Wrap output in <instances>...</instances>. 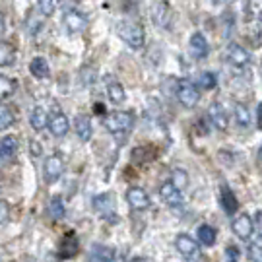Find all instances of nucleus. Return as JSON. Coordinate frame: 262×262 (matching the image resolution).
Listing matches in <instances>:
<instances>
[{"instance_id": "f257e3e1", "label": "nucleus", "mask_w": 262, "mask_h": 262, "mask_svg": "<svg viewBox=\"0 0 262 262\" xmlns=\"http://www.w3.org/2000/svg\"><path fill=\"white\" fill-rule=\"evenodd\" d=\"M103 124L107 132L113 136H124L132 130L134 126V115L128 111H115L109 113L103 119Z\"/></svg>"}, {"instance_id": "f03ea898", "label": "nucleus", "mask_w": 262, "mask_h": 262, "mask_svg": "<svg viewBox=\"0 0 262 262\" xmlns=\"http://www.w3.org/2000/svg\"><path fill=\"white\" fill-rule=\"evenodd\" d=\"M117 35L130 49H142L144 47V41H146V33H144L140 24L128 21V19H124V21H121L117 26Z\"/></svg>"}, {"instance_id": "7ed1b4c3", "label": "nucleus", "mask_w": 262, "mask_h": 262, "mask_svg": "<svg viewBox=\"0 0 262 262\" xmlns=\"http://www.w3.org/2000/svg\"><path fill=\"white\" fill-rule=\"evenodd\" d=\"M64 173V159L60 154H51L45 161H43V179L49 185L56 183Z\"/></svg>"}, {"instance_id": "20e7f679", "label": "nucleus", "mask_w": 262, "mask_h": 262, "mask_svg": "<svg viewBox=\"0 0 262 262\" xmlns=\"http://www.w3.org/2000/svg\"><path fill=\"white\" fill-rule=\"evenodd\" d=\"M175 95H177L179 103L183 105V107H187V109H194L198 103V99H200L196 85L192 84V82H188V80H181V82H179L177 90H175Z\"/></svg>"}, {"instance_id": "39448f33", "label": "nucleus", "mask_w": 262, "mask_h": 262, "mask_svg": "<svg viewBox=\"0 0 262 262\" xmlns=\"http://www.w3.org/2000/svg\"><path fill=\"white\" fill-rule=\"evenodd\" d=\"M94 208L95 212L105 217L109 224H117L119 222V215H117V208H115V198L113 194H99L94 198Z\"/></svg>"}, {"instance_id": "423d86ee", "label": "nucleus", "mask_w": 262, "mask_h": 262, "mask_svg": "<svg viewBox=\"0 0 262 262\" xmlns=\"http://www.w3.org/2000/svg\"><path fill=\"white\" fill-rule=\"evenodd\" d=\"M175 249H177V253L183 256V258H187V260H194L200 256V249H198V243L196 239H192L190 235L187 233H181L175 239Z\"/></svg>"}, {"instance_id": "0eeeda50", "label": "nucleus", "mask_w": 262, "mask_h": 262, "mask_svg": "<svg viewBox=\"0 0 262 262\" xmlns=\"http://www.w3.org/2000/svg\"><path fill=\"white\" fill-rule=\"evenodd\" d=\"M225 56H227L229 64L235 66V68H245L251 62V53L245 47H241L239 43H229L225 49Z\"/></svg>"}, {"instance_id": "6e6552de", "label": "nucleus", "mask_w": 262, "mask_h": 262, "mask_svg": "<svg viewBox=\"0 0 262 262\" xmlns=\"http://www.w3.org/2000/svg\"><path fill=\"white\" fill-rule=\"evenodd\" d=\"M159 196L161 200L171 208H181L185 204V198H183V192H181V188H177L171 181L167 183H163L161 188H159Z\"/></svg>"}, {"instance_id": "1a4fd4ad", "label": "nucleus", "mask_w": 262, "mask_h": 262, "mask_svg": "<svg viewBox=\"0 0 262 262\" xmlns=\"http://www.w3.org/2000/svg\"><path fill=\"white\" fill-rule=\"evenodd\" d=\"M126 202H128V206H130L132 210H138V212L148 210L151 204L148 192L140 187H130L126 190Z\"/></svg>"}, {"instance_id": "9d476101", "label": "nucleus", "mask_w": 262, "mask_h": 262, "mask_svg": "<svg viewBox=\"0 0 262 262\" xmlns=\"http://www.w3.org/2000/svg\"><path fill=\"white\" fill-rule=\"evenodd\" d=\"M62 21H64V28L68 29V33H80L84 31L85 26H88V18H85L82 12L78 10H66L64 16H62Z\"/></svg>"}, {"instance_id": "9b49d317", "label": "nucleus", "mask_w": 262, "mask_h": 262, "mask_svg": "<svg viewBox=\"0 0 262 262\" xmlns=\"http://www.w3.org/2000/svg\"><path fill=\"white\" fill-rule=\"evenodd\" d=\"M49 130H51V134H53L55 138H62V136H66V134H68V130H70L68 117H66L60 109H58V111H55L51 117H49Z\"/></svg>"}, {"instance_id": "f8f14e48", "label": "nucleus", "mask_w": 262, "mask_h": 262, "mask_svg": "<svg viewBox=\"0 0 262 262\" xmlns=\"http://www.w3.org/2000/svg\"><path fill=\"white\" fill-rule=\"evenodd\" d=\"M151 19L158 28L167 29L171 26V6L167 0H159L158 4H154L151 8Z\"/></svg>"}, {"instance_id": "ddd939ff", "label": "nucleus", "mask_w": 262, "mask_h": 262, "mask_svg": "<svg viewBox=\"0 0 262 262\" xmlns=\"http://www.w3.org/2000/svg\"><path fill=\"white\" fill-rule=\"evenodd\" d=\"M231 229H233V233L239 237V239H251V235L254 231V220H251L247 214H241L239 217H235V222L231 224Z\"/></svg>"}, {"instance_id": "4468645a", "label": "nucleus", "mask_w": 262, "mask_h": 262, "mask_svg": "<svg viewBox=\"0 0 262 262\" xmlns=\"http://www.w3.org/2000/svg\"><path fill=\"white\" fill-rule=\"evenodd\" d=\"M188 49H190V55L194 56V58H206L208 53H210V45H208L206 37L202 35V33H192L190 35V41H188Z\"/></svg>"}, {"instance_id": "2eb2a0df", "label": "nucleus", "mask_w": 262, "mask_h": 262, "mask_svg": "<svg viewBox=\"0 0 262 262\" xmlns=\"http://www.w3.org/2000/svg\"><path fill=\"white\" fill-rule=\"evenodd\" d=\"M208 119H210V122H212V126H214V128H217V130H222V132L227 130L229 119H227L225 109L220 103L210 105V109H208Z\"/></svg>"}, {"instance_id": "dca6fc26", "label": "nucleus", "mask_w": 262, "mask_h": 262, "mask_svg": "<svg viewBox=\"0 0 262 262\" xmlns=\"http://www.w3.org/2000/svg\"><path fill=\"white\" fill-rule=\"evenodd\" d=\"M220 204H222V208H224V212L227 215H233L239 210V200L235 198L233 190L227 185H222V188H220Z\"/></svg>"}, {"instance_id": "f3484780", "label": "nucleus", "mask_w": 262, "mask_h": 262, "mask_svg": "<svg viewBox=\"0 0 262 262\" xmlns=\"http://www.w3.org/2000/svg\"><path fill=\"white\" fill-rule=\"evenodd\" d=\"M105 88H107V95H109V99H111L115 105H119L124 101V88L122 84L115 78V76H107L105 78Z\"/></svg>"}, {"instance_id": "a211bd4d", "label": "nucleus", "mask_w": 262, "mask_h": 262, "mask_svg": "<svg viewBox=\"0 0 262 262\" xmlns=\"http://www.w3.org/2000/svg\"><path fill=\"white\" fill-rule=\"evenodd\" d=\"M74 132H76V136H78L82 142L92 140V136H94V128H92V121H90V117H85V115H78V117L74 119Z\"/></svg>"}, {"instance_id": "6ab92c4d", "label": "nucleus", "mask_w": 262, "mask_h": 262, "mask_svg": "<svg viewBox=\"0 0 262 262\" xmlns=\"http://www.w3.org/2000/svg\"><path fill=\"white\" fill-rule=\"evenodd\" d=\"M29 124L35 132H43L45 128H49V113L45 107H33V111L29 115Z\"/></svg>"}, {"instance_id": "aec40b11", "label": "nucleus", "mask_w": 262, "mask_h": 262, "mask_svg": "<svg viewBox=\"0 0 262 262\" xmlns=\"http://www.w3.org/2000/svg\"><path fill=\"white\" fill-rule=\"evenodd\" d=\"M76 253H78V239H76L74 231H68L60 241L58 256L60 258H72V256H76Z\"/></svg>"}, {"instance_id": "412c9836", "label": "nucleus", "mask_w": 262, "mask_h": 262, "mask_svg": "<svg viewBox=\"0 0 262 262\" xmlns=\"http://www.w3.org/2000/svg\"><path fill=\"white\" fill-rule=\"evenodd\" d=\"M117 258L115 254V249L107 247V245L101 243H94L90 247V260H97V262H111Z\"/></svg>"}, {"instance_id": "4be33fe9", "label": "nucleus", "mask_w": 262, "mask_h": 262, "mask_svg": "<svg viewBox=\"0 0 262 262\" xmlns=\"http://www.w3.org/2000/svg\"><path fill=\"white\" fill-rule=\"evenodd\" d=\"M45 18L47 16H43L37 8H33L31 12L28 14V18H26V29H28L29 35H37L41 28L45 26Z\"/></svg>"}, {"instance_id": "5701e85b", "label": "nucleus", "mask_w": 262, "mask_h": 262, "mask_svg": "<svg viewBox=\"0 0 262 262\" xmlns=\"http://www.w3.org/2000/svg\"><path fill=\"white\" fill-rule=\"evenodd\" d=\"M18 154V138L16 136H4L0 140V159L8 161Z\"/></svg>"}, {"instance_id": "b1692460", "label": "nucleus", "mask_w": 262, "mask_h": 262, "mask_svg": "<svg viewBox=\"0 0 262 262\" xmlns=\"http://www.w3.org/2000/svg\"><path fill=\"white\" fill-rule=\"evenodd\" d=\"M29 72L35 76L37 80H43V78H49L51 68H49V62L43 56H35V58H31V62H29Z\"/></svg>"}, {"instance_id": "393cba45", "label": "nucleus", "mask_w": 262, "mask_h": 262, "mask_svg": "<svg viewBox=\"0 0 262 262\" xmlns=\"http://www.w3.org/2000/svg\"><path fill=\"white\" fill-rule=\"evenodd\" d=\"M16 88H18V82H16L14 78H8V76L0 74V103L6 101L8 97H12L14 92H16Z\"/></svg>"}, {"instance_id": "a878e982", "label": "nucleus", "mask_w": 262, "mask_h": 262, "mask_svg": "<svg viewBox=\"0 0 262 262\" xmlns=\"http://www.w3.org/2000/svg\"><path fill=\"white\" fill-rule=\"evenodd\" d=\"M47 212H49V215L55 220V222L62 220V217L66 215L64 200H62L60 196H53V198H51V202H49V206H47Z\"/></svg>"}, {"instance_id": "bb28decb", "label": "nucleus", "mask_w": 262, "mask_h": 262, "mask_svg": "<svg viewBox=\"0 0 262 262\" xmlns=\"http://www.w3.org/2000/svg\"><path fill=\"white\" fill-rule=\"evenodd\" d=\"M196 235H198V241L204 245V247H212V245L215 243V229L212 225L202 224L198 227Z\"/></svg>"}, {"instance_id": "cd10ccee", "label": "nucleus", "mask_w": 262, "mask_h": 262, "mask_svg": "<svg viewBox=\"0 0 262 262\" xmlns=\"http://www.w3.org/2000/svg\"><path fill=\"white\" fill-rule=\"evenodd\" d=\"M14 121H16L14 111H12L10 107H6V105L0 103V132L6 130V128H10V126L14 124Z\"/></svg>"}, {"instance_id": "c85d7f7f", "label": "nucleus", "mask_w": 262, "mask_h": 262, "mask_svg": "<svg viewBox=\"0 0 262 262\" xmlns=\"http://www.w3.org/2000/svg\"><path fill=\"white\" fill-rule=\"evenodd\" d=\"M235 122L241 126V128H247L251 124V113L247 111V107L241 103L235 105Z\"/></svg>"}, {"instance_id": "c756f323", "label": "nucleus", "mask_w": 262, "mask_h": 262, "mask_svg": "<svg viewBox=\"0 0 262 262\" xmlns=\"http://www.w3.org/2000/svg\"><path fill=\"white\" fill-rule=\"evenodd\" d=\"M171 183H173L177 188H181V190H185L187 185H188L187 171H185V169H181V167L173 169V171H171Z\"/></svg>"}, {"instance_id": "7c9ffc66", "label": "nucleus", "mask_w": 262, "mask_h": 262, "mask_svg": "<svg viewBox=\"0 0 262 262\" xmlns=\"http://www.w3.org/2000/svg\"><path fill=\"white\" fill-rule=\"evenodd\" d=\"M12 60H14V47L6 41H0V66H8Z\"/></svg>"}, {"instance_id": "2f4dec72", "label": "nucleus", "mask_w": 262, "mask_h": 262, "mask_svg": "<svg viewBox=\"0 0 262 262\" xmlns=\"http://www.w3.org/2000/svg\"><path fill=\"white\" fill-rule=\"evenodd\" d=\"M35 8L43 14V16H53V12L56 8V2L55 0H35Z\"/></svg>"}, {"instance_id": "473e14b6", "label": "nucleus", "mask_w": 262, "mask_h": 262, "mask_svg": "<svg viewBox=\"0 0 262 262\" xmlns=\"http://www.w3.org/2000/svg\"><path fill=\"white\" fill-rule=\"evenodd\" d=\"M95 78H97V74H95L94 68H90V66H84V68L80 70V80H82V84H84V85H94L95 84Z\"/></svg>"}, {"instance_id": "72a5a7b5", "label": "nucleus", "mask_w": 262, "mask_h": 262, "mask_svg": "<svg viewBox=\"0 0 262 262\" xmlns=\"http://www.w3.org/2000/svg\"><path fill=\"white\" fill-rule=\"evenodd\" d=\"M247 258L253 262H262V247L256 243H251L247 249Z\"/></svg>"}, {"instance_id": "f704fd0d", "label": "nucleus", "mask_w": 262, "mask_h": 262, "mask_svg": "<svg viewBox=\"0 0 262 262\" xmlns=\"http://www.w3.org/2000/svg\"><path fill=\"white\" fill-rule=\"evenodd\" d=\"M215 76L212 72H204V74L200 76V85L204 88V90H214L215 88Z\"/></svg>"}, {"instance_id": "c9c22d12", "label": "nucleus", "mask_w": 262, "mask_h": 262, "mask_svg": "<svg viewBox=\"0 0 262 262\" xmlns=\"http://www.w3.org/2000/svg\"><path fill=\"white\" fill-rule=\"evenodd\" d=\"M10 214H12V212H10V204L6 200H0V225L8 222Z\"/></svg>"}, {"instance_id": "e433bc0d", "label": "nucleus", "mask_w": 262, "mask_h": 262, "mask_svg": "<svg viewBox=\"0 0 262 262\" xmlns=\"http://www.w3.org/2000/svg\"><path fill=\"white\" fill-rule=\"evenodd\" d=\"M56 2V6L60 10H74V8H78V4L82 2V0H55Z\"/></svg>"}, {"instance_id": "4c0bfd02", "label": "nucleus", "mask_w": 262, "mask_h": 262, "mask_svg": "<svg viewBox=\"0 0 262 262\" xmlns=\"http://www.w3.org/2000/svg\"><path fill=\"white\" fill-rule=\"evenodd\" d=\"M239 256H241V254H239V249H237V247H227V249H225V258H227V260L235 262V260H239Z\"/></svg>"}, {"instance_id": "58836bf2", "label": "nucleus", "mask_w": 262, "mask_h": 262, "mask_svg": "<svg viewBox=\"0 0 262 262\" xmlns=\"http://www.w3.org/2000/svg\"><path fill=\"white\" fill-rule=\"evenodd\" d=\"M254 231L262 237V212H256V214H254Z\"/></svg>"}, {"instance_id": "ea45409f", "label": "nucleus", "mask_w": 262, "mask_h": 262, "mask_svg": "<svg viewBox=\"0 0 262 262\" xmlns=\"http://www.w3.org/2000/svg\"><path fill=\"white\" fill-rule=\"evenodd\" d=\"M4 28H6V19H4V14L0 12V35L4 33Z\"/></svg>"}, {"instance_id": "a19ab883", "label": "nucleus", "mask_w": 262, "mask_h": 262, "mask_svg": "<svg viewBox=\"0 0 262 262\" xmlns=\"http://www.w3.org/2000/svg\"><path fill=\"white\" fill-rule=\"evenodd\" d=\"M262 126V103L258 105V128Z\"/></svg>"}, {"instance_id": "79ce46f5", "label": "nucleus", "mask_w": 262, "mask_h": 262, "mask_svg": "<svg viewBox=\"0 0 262 262\" xmlns=\"http://www.w3.org/2000/svg\"><path fill=\"white\" fill-rule=\"evenodd\" d=\"M214 4H224V2H231V0H212Z\"/></svg>"}, {"instance_id": "37998d69", "label": "nucleus", "mask_w": 262, "mask_h": 262, "mask_svg": "<svg viewBox=\"0 0 262 262\" xmlns=\"http://www.w3.org/2000/svg\"><path fill=\"white\" fill-rule=\"evenodd\" d=\"M258 159H260V163H262V146H260V150H258Z\"/></svg>"}, {"instance_id": "c03bdc74", "label": "nucleus", "mask_w": 262, "mask_h": 262, "mask_svg": "<svg viewBox=\"0 0 262 262\" xmlns=\"http://www.w3.org/2000/svg\"><path fill=\"white\" fill-rule=\"evenodd\" d=\"M258 19H260V21H262V10H260V14H258Z\"/></svg>"}]
</instances>
